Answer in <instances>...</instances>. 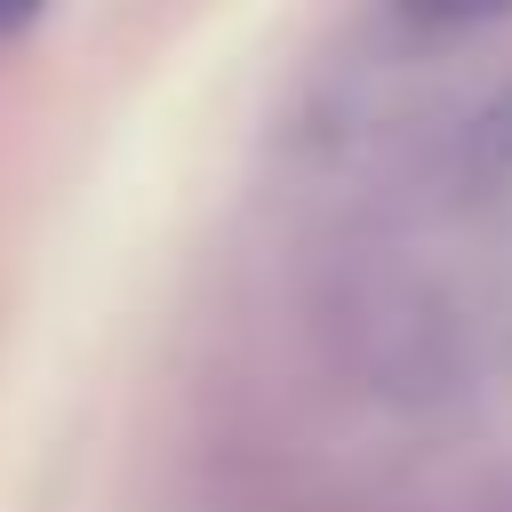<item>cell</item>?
I'll list each match as a JSON object with an SVG mask.
<instances>
[{"mask_svg":"<svg viewBox=\"0 0 512 512\" xmlns=\"http://www.w3.org/2000/svg\"><path fill=\"white\" fill-rule=\"evenodd\" d=\"M472 152H480V168H496V176H512V88L480 112V128H472Z\"/></svg>","mask_w":512,"mask_h":512,"instance_id":"cell-1","label":"cell"},{"mask_svg":"<svg viewBox=\"0 0 512 512\" xmlns=\"http://www.w3.org/2000/svg\"><path fill=\"white\" fill-rule=\"evenodd\" d=\"M416 24H480V16H496L504 0H400Z\"/></svg>","mask_w":512,"mask_h":512,"instance_id":"cell-2","label":"cell"},{"mask_svg":"<svg viewBox=\"0 0 512 512\" xmlns=\"http://www.w3.org/2000/svg\"><path fill=\"white\" fill-rule=\"evenodd\" d=\"M48 0H0V48H16L24 32H32V16H40Z\"/></svg>","mask_w":512,"mask_h":512,"instance_id":"cell-3","label":"cell"}]
</instances>
